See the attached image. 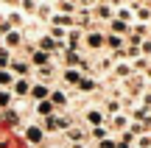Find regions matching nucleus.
<instances>
[{
	"label": "nucleus",
	"instance_id": "1",
	"mask_svg": "<svg viewBox=\"0 0 151 148\" xmlns=\"http://www.w3.org/2000/svg\"><path fill=\"white\" fill-rule=\"evenodd\" d=\"M45 129H48V132H59V129H70V120H67V117H53V115H50L48 120H45Z\"/></svg>",
	"mask_w": 151,
	"mask_h": 148
},
{
	"label": "nucleus",
	"instance_id": "2",
	"mask_svg": "<svg viewBox=\"0 0 151 148\" xmlns=\"http://www.w3.org/2000/svg\"><path fill=\"white\" fill-rule=\"evenodd\" d=\"M104 34H98V31H87V36H84V42H87V48H92V50H98V48H104Z\"/></svg>",
	"mask_w": 151,
	"mask_h": 148
},
{
	"label": "nucleus",
	"instance_id": "3",
	"mask_svg": "<svg viewBox=\"0 0 151 148\" xmlns=\"http://www.w3.org/2000/svg\"><path fill=\"white\" fill-rule=\"evenodd\" d=\"M112 6L109 3H98L95 9H92V17H98V20H112Z\"/></svg>",
	"mask_w": 151,
	"mask_h": 148
},
{
	"label": "nucleus",
	"instance_id": "4",
	"mask_svg": "<svg viewBox=\"0 0 151 148\" xmlns=\"http://www.w3.org/2000/svg\"><path fill=\"white\" fill-rule=\"evenodd\" d=\"M42 137H45V134H42V129H37V126H28V129H25V140H28V143L42 145Z\"/></svg>",
	"mask_w": 151,
	"mask_h": 148
},
{
	"label": "nucleus",
	"instance_id": "5",
	"mask_svg": "<svg viewBox=\"0 0 151 148\" xmlns=\"http://www.w3.org/2000/svg\"><path fill=\"white\" fill-rule=\"evenodd\" d=\"M48 61H50V53H45V50H34V53H31V64L45 67Z\"/></svg>",
	"mask_w": 151,
	"mask_h": 148
},
{
	"label": "nucleus",
	"instance_id": "6",
	"mask_svg": "<svg viewBox=\"0 0 151 148\" xmlns=\"http://www.w3.org/2000/svg\"><path fill=\"white\" fill-rule=\"evenodd\" d=\"M20 42H22V36H20V31H17V28L6 31V45H9V48H20Z\"/></svg>",
	"mask_w": 151,
	"mask_h": 148
},
{
	"label": "nucleus",
	"instance_id": "7",
	"mask_svg": "<svg viewBox=\"0 0 151 148\" xmlns=\"http://www.w3.org/2000/svg\"><path fill=\"white\" fill-rule=\"evenodd\" d=\"M50 22H53L56 28H65V25H73V14H53V17H50Z\"/></svg>",
	"mask_w": 151,
	"mask_h": 148
},
{
	"label": "nucleus",
	"instance_id": "8",
	"mask_svg": "<svg viewBox=\"0 0 151 148\" xmlns=\"http://www.w3.org/2000/svg\"><path fill=\"white\" fill-rule=\"evenodd\" d=\"M67 45H70V50H76V48L81 45V31H78V28L67 31Z\"/></svg>",
	"mask_w": 151,
	"mask_h": 148
},
{
	"label": "nucleus",
	"instance_id": "9",
	"mask_svg": "<svg viewBox=\"0 0 151 148\" xmlns=\"http://www.w3.org/2000/svg\"><path fill=\"white\" fill-rule=\"evenodd\" d=\"M112 129L126 132V129H129V117H126V115H115V117H112Z\"/></svg>",
	"mask_w": 151,
	"mask_h": 148
},
{
	"label": "nucleus",
	"instance_id": "10",
	"mask_svg": "<svg viewBox=\"0 0 151 148\" xmlns=\"http://www.w3.org/2000/svg\"><path fill=\"white\" fill-rule=\"evenodd\" d=\"M48 87H45V84H37V87H31V98H37V101H45L48 98Z\"/></svg>",
	"mask_w": 151,
	"mask_h": 148
},
{
	"label": "nucleus",
	"instance_id": "11",
	"mask_svg": "<svg viewBox=\"0 0 151 148\" xmlns=\"http://www.w3.org/2000/svg\"><path fill=\"white\" fill-rule=\"evenodd\" d=\"M87 123H90L92 129H95V126H101V123H104V112H95V109H92V112H87Z\"/></svg>",
	"mask_w": 151,
	"mask_h": 148
},
{
	"label": "nucleus",
	"instance_id": "12",
	"mask_svg": "<svg viewBox=\"0 0 151 148\" xmlns=\"http://www.w3.org/2000/svg\"><path fill=\"white\" fill-rule=\"evenodd\" d=\"M56 9H59V14H76V6L70 3V0H59Z\"/></svg>",
	"mask_w": 151,
	"mask_h": 148
},
{
	"label": "nucleus",
	"instance_id": "13",
	"mask_svg": "<svg viewBox=\"0 0 151 148\" xmlns=\"http://www.w3.org/2000/svg\"><path fill=\"white\" fill-rule=\"evenodd\" d=\"M14 92L17 95H28V92H31V87H28L25 78H17V81H14Z\"/></svg>",
	"mask_w": 151,
	"mask_h": 148
},
{
	"label": "nucleus",
	"instance_id": "14",
	"mask_svg": "<svg viewBox=\"0 0 151 148\" xmlns=\"http://www.w3.org/2000/svg\"><path fill=\"white\" fill-rule=\"evenodd\" d=\"M48 98H50V104H53V106H67V95L65 92H50Z\"/></svg>",
	"mask_w": 151,
	"mask_h": 148
},
{
	"label": "nucleus",
	"instance_id": "15",
	"mask_svg": "<svg viewBox=\"0 0 151 148\" xmlns=\"http://www.w3.org/2000/svg\"><path fill=\"white\" fill-rule=\"evenodd\" d=\"M104 45H109V48H118V50H120V45H123V36H118V34H109V36L104 39Z\"/></svg>",
	"mask_w": 151,
	"mask_h": 148
},
{
	"label": "nucleus",
	"instance_id": "16",
	"mask_svg": "<svg viewBox=\"0 0 151 148\" xmlns=\"http://www.w3.org/2000/svg\"><path fill=\"white\" fill-rule=\"evenodd\" d=\"M37 14L42 17V20H50V17H53V9H50L48 3H39V6H37Z\"/></svg>",
	"mask_w": 151,
	"mask_h": 148
},
{
	"label": "nucleus",
	"instance_id": "17",
	"mask_svg": "<svg viewBox=\"0 0 151 148\" xmlns=\"http://www.w3.org/2000/svg\"><path fill=\"white\" fill-rule=\"evenodd\" d=\"M112 31L118 34V36H120V34H129V22H123V20H112Z\"/></svg>",
	"mask_w": 151,
	"mask_h": 148
},
{
	"label": "nucleus",
	"instance_id": "18",
	"mask_svg": "<svg viewBox=\"0 0 151 148\" xmlns=\"http://www.w3.org/2000/svg\"><path fill=\"white\" fill-rule=\"evenodd\" d=\"M65 81H67V84H78V81H81V73L70 67V70H65Z\"/></svg>",
	"mask_w": 151,
	"mask_h": 148
},
{
	"label": "nucleus",
	"instance_id": "19",
	"mask_svg": "<svg viewBox=\"0 0 151 148\" xmlns=\"http://www.w3.org/2000/svg\"><path fill=\"white\" fill-rule=\"evenodd\" d=\"M104 112H106V115H118L120 104H118V101H106V104H104Z\"/></svg>",
	"mask_w": 151,
	"mask_h": 148
},
{
	"label": "nucleus",
	"instance_id": "20",
	"mask_svg": "<svg viewBox=\"0 0 151 148\" xmlns=\"http://www.w3.org/2000/svg\"><path fill=\"white\" fill-rule=\"evenodd\" d=\"M9 64H11V56H9V50H6V48H0V70H6Z\"/></svg>",
	"mask_w": 151,
	"mask_h": 148
},
{
	"label": "nucleus",
	"instance_id": "21",
	"mask_svg": "<svg viewBox=\"0 0 151 148\" xmlns=\"http://www.w3.org/2000/svg\"><path fill=\"white\" fill-rule=\"evenodd\" d=\"M50 106H53L50 101H39V104H37V112H39V115H50Z\"/></svg>",
	"mask_w": 151,
	"mask_h": 148
},
{
	"label": "nucleus",
	"instance_id": "22",
	"mask_svg": "<svg viewBox=\"0 0 151 148\" xmlns=\"http://www.w3.org/2000/svg\"><path fill=\"white\" fill-rule=\"evenodd\" d=\"M106 126H95V129H92V137H95V140H106Z\"/></svg>",
	"mask_w": 151,
	"mask_h": 148
},
{
	"label": "nucleus",
	"instance_id": "23",
	"mask_svg": "<svg viewBox=\"0 0 151 148\" xmlns=\"http://www.w3.org/2000/svg\"><path fill=\"white\" fill-rule=\"evenodd\" d=\"M67 140H84V132H81V129H67Z\"/></svg>",
	"mask_w": 151,
	"mask_h": 148
},
{
	"label": "nucleus",
	"instance_id": "24",
	"mask_svg": "<svg viewBox=\"0 0 151 148\" xmlns=\"http://www.w3.org/2000/svg\"><path fill=\"white\" fill-rule=\"evenodd\" d=\"M11 81H14V78H11V73H9V70H0V87H9Z\"/></svg>",
	"mask_w": 151,
	"mask_h": 148
},
{
	"label": "nucleus",
	"instance_id": "25",
	"mask_svg": "<svg viewBox=\"0 0 151 148\" xmlns=\"http://www.w3.org/2000/svg\"><path fill=\"white\" fill-rule=\"evenodd\" d=\"M118 20H123V22H129V20H132V11L126 9V6H120V9H118Z\"/></svg>",
	"mask_w": 151,
	"mask_h": 148
},
{
	"label": "nucleus",
	"instance_id": "26",
	"mask_svg": "<svg viewBox=\"0 0 151 148\" xmlns=\"http://www.w3.org/2000/svg\"><path fill=\"white\" fill-rule=\"evenodd\" d=\"M11 70H17V73H25V70H28V64H25V61H20V59H14V61H11Z\"/></svg>",
	"mask_w": 151,
	"mask_h": 148
},
{
	"label": "nucleus",
	"instance_id": "27",
	"mask_svg": "<svg viewBox=\"0 0 151 148\" xmlns=\"http://www.w3.org/2000/svg\"><path fill=\"white\" fill-rule=\"evenodd\" d=\"M95 87V81H92V78H84L81 76V81H78V89H92Z\"/></svg>",
	"mask_w": 151,
	"mask_h": 148
},
{
	"label": "nucleus",
	"instance_id": "28",
	"mask_svg": "<svg viewBox=\"0 0 151 148\" xmlns=\"http://www.w3.org/2000/svg\"><path fill=\"white\" fill-rule=\"evenodd\" d=\"M137 17H140V20H151V11L146 6H137Z\"/></svg>",
	"mask_w": 151,
	"mask_h": 148
},
{
	"label": "nucleus",
	"instance_id": "29",
	"mask_svg": "<svg viewBox=\"0 0 151 148\" xmlns=\"http://www.w3.org/2000/svg\"><path fill=\"white\" fill-rule=\"evenodd\" d=\"M9 25H22V17L17 14V11H11V14H9Z\"/></svg>",
	"mask_w": 151,
	"mask_h": 148
},
{
	"label": "nucleus",
	"instance_id": "30",
	"mask_svg": "<svg viewBox=\"0 0 151 148\" xmlns=\"http://www.w3.org/2000/svg\"><path fill=\"white\" fill-rule=\"evenodd\" d=\"M98 148H118V143H115V140H98Z\"/></svg>",
	"mask_w": 151,
	"mask_h": 148
},
{
	"label": "nucleus",
	"instance_id": "31",
	"mask_svg": "<svg viewBox=\"0 0 151 148\" xmlns=\"http://www.w3.org/2000/svg\"><path fill=\"white\" fill-rule=\"evenodd\" d=\"M140 50H143V56H151V39H143V42H140Z\"/></svg>",
	"mask_w": 151,
	"mask_h": 148
},
{
	"label": "nucleus",
	"instance_id": "32",
	"mask_svg": "<svg viewBox=\"0 0 151 148\" xmlns=\"http://www.w3.org/2000/svg\"><path fill=\"white\" fill-rule=\"evenodd\" d=\"M115 73H118V76H129L132 67H129V64H118V70H115Z\"/></svg>",
	"mask_w": 151,
	"mask_h": 148
},
{
	"label": "nucleus",
	"instance_id": "33",
	"mask_svg": "<svg viewBox=\"0 0 151 148\" xmlns=\"http://www.w3.org/2000/svg\"><path fill=\"white\" fill-rule=\"evenodd\" d=\"M11 104V92H0V106H9Z\"/></svg>",
	"mask_w": 151,
	"mask_h": 148
},
{
	"label": "nucleus",
	"instance_id": "34",
	"mask_svg": "<svg viewBox=\"0 0 151 148\" xmlns=\"http://www.w3.org/2000/svg\"><path fill=\"white\" fill-rule=\"evenodd\" d=\"M137 145H140V148H151V137H140V140H137Z\"/></svg>",
	"mask_w": 151,
	"mask_h": 148
},
{
	"label": "nucleus",
	"instance_id": "35",
	"mask_svg": "<svg viewBox=\"0 0 151 148\" xmlns=\"http://www.w3.org/2000/svg\"><path fill=\"white\" fill-rule=\"evenodd\" d=\"M22 9H25V11H34V9H37V3H34V0H22Z\"/></svg>",
	"mask_w": 151,
	"mask_h": 148
},
{
	"label": "nucleus",
	"instance_id": "36",
	"mask_svg": "<svg viewBox=\"0 0 151 148\" xmlns=\"http://www.w3.org/2000/svg\"><path fill=\"white\" fill-rule=\"evenodd\" d=\"M143 106H151V92H146V95H143Z\"/></svg>",
	"mask_w": 151,
	"mask_h": 148
},
{
	"label": "nucleus",
	"instance_id": "37",
	"mask_svg": "<svg viewBox=\"0 0 151 148\" xmlns=\"http://www.w3.org/2000/svg\"><path fill=\"white\" fill-rule=\"evenodd\" d=\"M146 78H148V81H151V67H146Z\"/></svg>",
	"mask_w": 151,
	"mask_h": 148
},
{
	"label": "nucleus",
	"instance_id": "38",
	"mask_svg": "<svg viewBox=\"0 0 151 148\" xmlns=\"http://www.w3.org/2000/svg\"><path fill=\"white\" fill-rule=\"evenodd\" d=\"M78 3H84V6H87V3H92V0H78Z\"/></svg>",
	"mask_w": 151,
	"mask_h": 148
},
{
	"label": "nucleus",
	"instance_id": "39",
	"mask_svg": "<svg viewBox=\"0 0 151 148\" xmlns=\"http://www.w3.org/2000/svg\"><path fill=\"white\" fill-rule=\"evenodd\" d=\"M73 148H84V145H81V143H76V145H73Z\"/></svg>",
	"mask_w": 151,
	"mask_h": 148
},
{
	"label": "nucleus",
	"instance_id": "40",
	"mask_svg": "<svg viewBox=\"0 0 151 148\" xmlns=\"http://www.w3.org/2000/svg\"><path fill=\"white\" fill-rule=\"evenodd\" d=\"M6 3H17V0H6Z\"/></svg>",
	"mask_w": 151,
	"mask_h": 148
},
{
	"label": "nucleus",
	"instance_id": "41",
	"mask_svg": "<svg viewBox=\"0 0 151 148\" xmlns=\"http://www.w3.org/2000/svg\"><path fill=\"white\" fill-rule=\"evenodd\" d=\"M34 3H42V0H34Z\"/></svg>",
	"mask_w": 151,
	"mask_h": 148
},
{
	"label": "nucleus",
	"instance_id": "42",
	"mask_svg": "<svg viewBox=\"0 0 151 148\" xmlns=\"http://www.w3.org/2000/svg\"><path fill=\"white\" fill-rule=\"evenodd\" d=\"M0 22H3V14H0Z\"/></svg>",
	"mask_w": 151,
	"mask_h": 148
},
{
	"label": "nucleus",
	"instance_id": "43",
	"mask_svg": "<svg viewBox=\"0 0 151 148\" xmlns=\"http://www.w3.org/2000/svg\"><path fill=\"white\" fill-rule=\"evenodd\" d=\"M101 3H106V0H101Z\"/></svg>",
	"mask_w": 151,
	"mask_h": 148
}]
</instances>
